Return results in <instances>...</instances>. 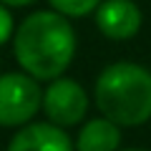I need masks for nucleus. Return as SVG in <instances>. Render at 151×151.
Listing matches in <instances>:
<instances>
[{"mask_svg": "<svg viewBox=\"0 0 151 151\" xmlns=\"http://www.w3.org/2000/svg\"><path fill=\"white\" fill-rule=\"evenodd\" d=\"M13 50L25 73L38 81H53L65 73L76 55V33L58 10L30 13L13 38Z\"/></svg>", "mask_w": 151, "mask_h": 151, "instance_id": "obj_1", "label": "nucleus"}, {"mask_svg": "<svg viewBox=\"0 0 151 151\" xmlns=\"http://www.w3.org/2000/svg\"><path fill=\"white\" fill-rule=\"evenodd\" d=\"M98 111L119 126H141L151 119V73L139 63L119 60L96 81Z\"/></svg>", "mask_w": 151, "mask_h": 151, "instance_id": "obj_2", "label": "nucleus"}, {"mask_svg": "<svg viewBox=\"0 0 151 151\" xmlns=\"http://www.w3.org/2000/svg\"><path fill=\"white\" fill-rule=\"evenodd\" d=\"M43 108V91L30 73L0 76V126H25Z\"/></svg>", "mask_w": 151, "mask_h": 151, "instance_id": "obj_3", "label": "nucleus"}, {"mask_svg": "<svg viewBox=\"0 0 151 151\" xmlns=\"http://www.w3.org/2000/svg\"><path fill=\"white\" fill-rule=\"evenodd\" d=\"M43 111L50 124L70 129L86 119L88 96L81 83L70 78H53V83L43 91Z\"/></svg>", "mask_w": 151, "mask_h": 151, "instance_id": "obj_4", "label": "nucleus"}, {"mask_svg": "<svg viewBox=\"0 0 151 151\" xmlns=\"http://www.w3.org/2000/svg\"><path fill=\"white\" fill-rule=\"evenodd\" d=\"M96 25L111 40H129L141 28V10L134 0H103L96 8Z\"/></svg>", "mask_w": 151, "mask_h": 151, "instance_id": "obj_5", "label": "nucleus"}, {"mask_svg": "<svg viewBox=\"0 0 151 151\" xmlns=\"http://www.w3.org/2000/svg\"><path fill=\"white\" fill-rule=\"evenodd\" d=\"M8 151H73V144L63 126L28 124L13 136Z\"/></svg>", "mask_w": 151, "mask_h": 151, "instance_id": "obj_6", "label": "nucleus"}, {"mask_svg": "<svg viewBox=\"0 0 151 151\" xmlns=\"http://www.w3.org/2000/svg\"><path fill=\"white\" fill-rule=\"evenodd\" d=\"M121 144V131L119 124H113L111 119H93L78 134L76 149L78 151H116Z\"/></svg>", "mask_w": 151, "mask_h": 151, "instance_id": "obj_7", "label": "nucleus"}, {"mask_svg": "<svg viewBox=\"0 0 151 151\" xmlns=\"http://www.w3.org/2000/svg\"><path fill=\"white\" fill-rule=\"evenodd\" d=\"M50 8L63 13L65 18H83L88 13H96V8L103 0H48Z\"/></svg>", "mask_w": 151, "mask_h": 151, "instance_id": "obj_8", "label": "nucleus"}, {"mask_svg": "<svg viewBox=\"0 0 151 151\" xmlns=\"http://www.w3.org/2000/svg\"><path fill=\"white\" fill-rule=\"evenodd\" d=\"M10 35H13V18L8 13V5L0 3V45L5 43Z\"/></svg>", "mask_w": 151, "mask_h": 151, "instance_id": "obj_9", "label": "nucleus"}, {"mask_svg": "<svg viewBox=\"0 0 151 151\" xmlns=\"http://www.w3.org/2000/svg\"><path fill=\"white\" fill-rule=\"evenodd\" d=\"M3 5H8V8H25V5H30V3H35V0H0Z\"/></svg>", "mask_w": 151, "mask_h": 151, "instance_id": "obj_10", "label": "nucleus"}, {"mask_svg": "<svg viewBox=\"0 0 151 151\" xmlns=\"http://www.w3.org/2000/svg\"><path fill=\"white\" fill-rule=\"evenodd\" d=\"M129 151H141V149H129Z\"/></svg>", "mask_w": 151, "mask_h": 151, "instance_id": "obj_11", "label": "nucleus"}]
</instances>
